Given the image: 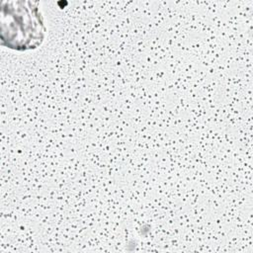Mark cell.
<instances>
[{
  "mask_svg": "<svg viewBox=\"0 0 253 253\" xmlns=\"http://www.w3.org/2000/svg\"><path fill=\"white\" fill-rule=\"evenodd\" d=\"M1 45L27 51L44 41L46 26L40 2L3 1L1 5Z\"/></svg>",
  "mask_w": 253,
  "mask_h": 253,
  "instance_id": "obj_1",
  "label": "cell"
}]
</instances>
